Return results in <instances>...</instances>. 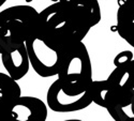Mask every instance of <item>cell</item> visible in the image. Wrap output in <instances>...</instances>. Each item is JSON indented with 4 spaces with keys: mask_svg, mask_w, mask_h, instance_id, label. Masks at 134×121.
Instances as JSON below:
<instances>
[{
    "mask_svg": "<svg viewBox=\"0 0 134 121\" xmlns=\"http://www.w3.org/2000/svg\"><path fill=\"white\" fill-rule=\"evenodd\" d=\"M90 28L59 0L40 12L39 38L54 49L61 51L83 42Z\"/></svg>",
    "mask_w": 134,
    "mask_h": 121,
    "instance_id": "obj_1",
    "label": "cell"
},
{
    "mask_svg": "<svg viewBox=\"0 0 134 121\" xmlns=\"http://www.w3.org/2000/svg\"><path fill=\"white\" fill-rule=\"evenodd\" d=\"M40 12L31 5H14L0 11V55L16 44L38 38Z\"/></svg>",
    "mask_w": 134,
    "mask_h": 121,
    "instance_id": "obj_2",
    "label": "cell"
},
{
    "mask_svg": "<svg viewBox=\"0 0 134 121\" xmlns=\"http://www.w3.org/2000/svg\"><path fill=\"white\" fill-rule=\"evenodd\" d=\"M57 76L61 87L71 94L82 93L90 88L93 82L91 60L83 42L61 50Z\"/></svg>",
    "mask_w": 134,
    "mask_h": 121,
    "instance_id": "obj_3",
    "label": "cell"
},
{
    "mask_svg": "<svg viewBox=\"0 0 134 121\" xmlns=\"http://www.w3.org/2000/svg\"><path fill=\"white\" fill-rule=\"evenodd\" d=\"M30 64L41 77H52L58 75L60 68L61 51L54 49L42 39L33 38L25 42Z\"/></svg>",
    "mask_w": 134,
    "mask_h": 121,
    "instance_id": "obj_4",
    "label": "cell"
},
{
    "mask_svg": "<svg viewBox=\"0 0 134 121\" xmlns=\"http://www.w3.org/2000/svg\"><path fill=\"white\" fill-rule=\"evenodd\" d=\"M46 103L51 111L56 113H72L82 111L93 103L91 86L88 90L82 93L71 94L61 87L60 82L57 78L47 90Z\"/></svg>",
    "mask_w": 134,
    "mask_h": 121,
    "instance_id": "obj_5",
    "label": "cell"
},
{
    "mask_svg": "<svg viewBox=\"0 0 134 121\" xmlns=\"http://www.w3.org/2000/svg\"><path fill=\"white\" fill-rule=\"evenodd\" d=\"M47 107L39 97L20 95L10 109L8 121H45Z\"/></svg>",
    "mask_w": 134,
    "mask_h": 121,
    "instance_id": "obj_6",
    "label": "cell"
},
{
    "mask_svg": "<svg viewBox=\"0 0 134 121\" xmlns=\"http://www.w3.org/2000/svg\"><path fill=\"white\" fill-rule=\"evenodd\" d=\"M1 61L8 74L17 82L25 77L31 65L25 43L16 44L7 49L1 54Z\"/></svg>",
    "mask_w": 134,
    "mask_h": 121,
    "instance_id": "obj_7",
    "label": "cell"
},
{
    "mask_svg": "<svg viewBox=\"0 0 134 121\" xmlns=\"http://www.w3.org/2000/svg\"><path fill=\"white\" fill-rule=\"evenodd\" d=\"M116 31L134 48V0H118Z\"/></svg>",
    "mask_w": 134,
    "mask_h": 121,
    "instance_id": "obj_8",
    "label": "cell"
},
{
    "mask_svg": "<svg viewBox=\"0 0 134 121\" xmlns=\"http://www.w3.org/2000/svg\"><path fill=\"white\" fill-rule=\"evenodd\" d=\"M89 28L98 25L101 20V9L98 0H59Z\"/></svg>",
    "mask_w": 134,
    "mask_h": 121,
    "instance_id": "obj_9",
    "label": "cell"
},
{
    "mask_svg": "<svg viewBox=\"0 0 134 121\" xmlns=\"http://www.w3.org/2000/svg\"><path fill=\"white\" fill-rule=\"evenodd\" d=\"M21 95V89L17 80L9 74L0 72V109L3 121H8L10 109Z\"/></svg>",
    "mask_w": 134,
    "mask_h": 121,
    "instance_id": "obj_10",
    "label": "cell"
},
{
    "mask_svg": "<svg viewBox=\"0 0 134 121\" xmlns=\"http://www.w3.org/2000/svg\"><path fill=\"white\" fill-rule=\"evenodd\" d=\"M107 112L109 113V115L111 117H113V119L116 121H128L130 119V117L126 114V112L124 111L122 107L109 108V109H107Z\"/></svg>",
    "mask_w": 134,
    "mask_h": 121,
    "instance_id": "obj_11",
    "label": "cell"
},
{
    "mask_svg": "<svg viewBox=\"0 0 134 121\" xmlns=\"http://www.w3.org/2000/svg\"><path fill=\"white\" fill-rule=\"evenodd\" d=\"M131 108H132V113L134 115V97H133V101H132V104H131Z\"/></svg>",
    "mask_w": 134,
    "mask_h": 121,
    "instance_id": "obj_12",
    "label": "cell"
},
{
    "mask_svg": "<svg viewBox=\"0 0 134 121\" xmlns=\"http://www.w3.org/2000/svg\"><path fill=\"white\" fill-rule=\"evenodd\" d=\"M7 1H8V0H0V8H1V7H2Z\"/></svg>",
    "mask_w": 134,
    "mask_h": 121,
    "instance_id": "obj_13",
    "label": "cell"
},
{
    "mask_svg": "<svg viewBox=\"0 0 134 121\" xmlns=\"http://www.w3.org/2000/svg\"><path fill=\"white\" fill-rule=\"evenodd\" d=\"M0 121H3V119H2V114H1V109H0Z\"/></svg>",
    "mask_w": 134,
    "mask_h": 121,
    "instance_id": "obj_14",
    "label": "cell"
}]
</instances>
